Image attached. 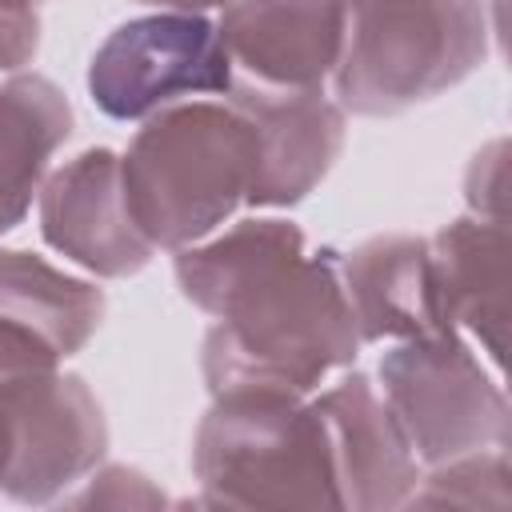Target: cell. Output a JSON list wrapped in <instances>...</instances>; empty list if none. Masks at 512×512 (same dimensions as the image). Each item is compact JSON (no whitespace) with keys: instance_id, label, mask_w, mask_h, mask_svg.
<instances>
[{"instance_id":"18","label":"cell","mask_w":512,"mask_h":512,"mask_svg":"<svg viewBox=\"0 0 512 512\" xmlns=\"http://www.w3.org/2000/svg\"><path fill=\"white\" fill-rule=\"evenodd\" d=\"M508 156V140L496 136L488 140L472 160H468V172H464V200H468V212L472 216H488V220H504L500 212V192H504V164Z\"/></svg>"},{"instance_id":"14","label":"cell","mask_w":512,"mask_h":512,"mask_svg":"<svg viewBox=\"0 0 512 512\" xmlns=\"http://www.w3.org/2000/svg\"><path fill=\"white\" fill-rule=\"evenodd\" d=\"M72 136V104L64 88L40 72L16 68L0 80V236L36 204L52 156Z\"/></svg>"},{"instance_id":"15","label":"cell","mask_w":512,"mask_h":512,"mask_svg":"<svg viewBox=\"0 0 512 512\" xmlns=\"http://www.w3.org/2000/svg\"><path fill=\"white\" fill-rule=\"evenodd\" d=\"M104 320V288L24 248H0V324L44 344L60 364Z\"/></svg>"},{"instance_id":"6","label":"cell","mask_w":512,"mask_h":512,"mask_svg":"<svg viewBox=\"0 0 512 512\" xmlns=\"http://www.w3.org/2000/svg\"><path fill=\"white\" fill-rule=\"evenodd\" d=\"M232 76L216 20L196 12H148L116 24L100 40L88 60V96L108 120L140 124L168 104L224 96Z\"/></svg>"},{"instance_id":"8","label":"cell","mask_w":512,"mask_h":512,"mask_svg":"<svg viewBox=\"0 0 512 512\" xmlns=\"http://www.w3.org/2000/svg\"><path fill=\"white\" fill-rule=\"evenodd\" d=\"M36 216L44 244L96 280H128L156 256L132 220L120 152L112 148H84L52 168L40 184Z\"/></svg>"},{"instance_id":"3","label":"cell","mask_w":512,"mask_h":512,"mask_svg":"<svg viewBox=\"0 0 512 512\" xmlns=\"http://www.w3.org/2000/svg\"><path fill=\"white\" fill-rule=\"evenodd\" d=\"M192 476L208 508H340L324 420L292 388L212 392L192 436Z\"/></svg>"},{"instance_id":"20","label":"cell","mask_w":512,"mask_h":512,"mask_svg":"<svg viewBox=\"0 0 512 512\" xmlns=\"http://www.w3.org/2000/svg\"><path fill=\"white\" fill-rule=\"evenodd\" d=\"M144 8H156V12H196V16H208L216 8H224L228 0H136Z\"/></svg>"},{"instance_id":"2","label":"cell","mask_w":512,"mask_h":512,"mask_svg":"<svg viewBox=\"0 0 512 512\" xmlns=\"http://www.w3.org/2000/svg\"><path fill=\"white\" fill-rule=\"evenodd\" d=\"M252 160V128L224 96L168 104L120 152L132 220L156 252H180L248 204Z\"/></svg>"},{"instance_id":"21","label":"cell","mask_w":512,"mask_h":512,"mask_svg":"<svg viewBox=\"0 0 512 512\" xmlns=\"http://www.w3.org/2000/svg\"><path fill=\"white\" fill-rule=\"evenodd\" d=\"M8 456H12V428H8V408L0 400V488H4V476H8Z\"/></svg>"},{"instance_id":"4","label":"cell","mask_w":512,"mask_h":512,"mask_svg":"<svg viewBox=\"0 0 512 512\" xmlns=\"http://www.w3.org/2000/svg\"><path fill=\"white\" fill-rule=\"evenodd\" d=\"M492 36L488 0H348L332 100L352 116H400L468 80Z\"/></svg>"},{"instance_id":"1","label":"cell","mask_w":512,"mask_h":512,"mask_svg":"<svg viewBox=\"0 0 512 512\" xmlns=\"http://www.w3.org/2000/svg\"><path fill=\"white\" fill-rule=\"evenodd\" d=\"M172 272L216 324L200 344L208 392L272 384L312 396L360 356L340 252H308L300 224L244 216L172 252Z\"/></svg>"},{"instance_id":"22","label":"cell","mask_w":512,"mask_h":512,"mask_svg":"<svg viewBox=\"0 0 512 512\" xmlns=\"http://www.w3.org/2000/svg\"><path fill=\"white\" fill-rule=\"evenodd\" d=\"M44 0H0V12H36Z\"/></svg>"},{"instance_id":"12","label":"cell","mask_w":512,"mask_h":512,"mask_svg":"<svg viewBox=\"0 0 512 512\" xmlns=\"http://www.w3.org/2000/svg\"><path fill=\"white\" fill-rule=\"evenodd\" d=\"M340 280L360 344H396L428 332H448L436 300L428 236H368L356 248L340 252Z\"/></svg>"},{"instance_id":"19","label":"cell","mask_w":512,"mask_h":512,"mask_svg":"<svg viewBox=\"0 0 512 512\" xmlns=\"http://www.w3.org/2000/svg\"><path fill=\"white\" fill-rule=\"evenodd\" d=\"M40 48V16L36 12H0V72H16L32 64Z\"/></svg>"},{"instance_id":"16","label":"cell","mask_w":512,"mask_h":512,"mask_svg":"<svg viewBox=\"0 0 512 512\" xmlns=\"http://www.w3.org/2000/svg\"><path fill=\"white\" fill-rule=\"evenodd\" d=\"M408 504L416 508H508L512 504V472H508V444L476 448L452 456L444 464H428L420 472Z\"/></svg>"},{"instance_id":"9","label":"cell","mask_w":512,"mask_h":512,"mask_svg":"<svg viewBox=\"0 0 512 512\" xmlns=\"http://www.w3.org/2000/svg\"><path fill=\"white\" fill-rule=\"evenodd\" d=\"M224 100L252 128L248 208H292L332 172L348 112L324 88H268L232 76Z\"/></svg>"},{"instance_id":"10","label":"cell","mask_w":512,"mask_h":512,"mask_svg":"<svg viewBox=\"0 0 512 512\" xmlns=\"http://www.w3.org/2000/svg\"><path fill=\"white\" fill-rule=\"evenodd\" d=\"M324 420L340 508L380 512L404 508L424 464L416 460L400 420L364 372H336L328 388L312 392Z\"/></svg>"},{"instance_id":"13","label":"cell","mask_w":512,"mask_h":512,"mask_svg":"<svg viewBox=\"0 0 512 512\" xmlns=\"http://www.w3.org/2000/svg\"><path fill=\"white\" fill-rule=\"evenodd\" d=\"M432 244V276L444 328L464 336L492 372L504 376V332H508V236L504 220L456 216Z\"/></svg>"},{"instance_id":"5","label":"cell","mask_w":512,"mask_h":512,"mask_svg":"<svg viewBox=\"0 0 512 512\" xmlns=\"http://www.w3.org/2000/svg\"><path fill=\"white\" fill-rule=\"evenodd\" d=\"M380 396L400 420L416 460L444 464L476 448L508 444L504 376L456 332L396 340L380 356Z\"/></svg>"},{"instance_id":"17","label":"cell","mask_w":512,"mask_h":512,"mask_svg":"<svg viewBox=\"0 0 512 512\" xmlns=\"http://www.w3.org/2000/svg\"><path fill=\"white\" fill-rule=\"evenodd\" d=\"M60 504H72V508H160L164 504V492L136 468L128 464H96L76 488H68L60 496Z\"/></svg>"},{"instance_id":"7","label":"cell","mask_w":512,"mask_h":512,"mask_svg":"<svg viewBox=\"0 0 512 512\" xmlns=\"http://www.w3.org/2000/svg\"><path fill=\"white\" fill-rule=\"evenodd\" d=\"M12 456L0 496L12 504H60L108 452V420L84 376L64 368L0 380Z\"/></svg>"},{"instance_id":"11","label":"cell","mask_w":512,"mask_h":512,"mask_svg":"<svg viewBox=\"0 0 512 512\" xmlns=\"http://www.w3.org/2000/svg\"><path fill=\"white\" fill-rule=\"evenodd\" d=\"M348 0H228L216 32L232 72L268 88H324L340 64Z\"/></svg>"}]
</instances>
